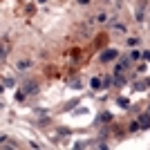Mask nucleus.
Instances as JSON below:
<instances>
[{"label": "nucleus", "instance_id": "obj_5", "mask_svg": "<svg viewBox=\"0 0 150 150\" xmlns=\"http://www.w3.org/2000/svg\"><path fill=\"white\" fill-rule=\"evenodd\" d=\"M16 67H18L20 72H27V69L31 67V61H29V58H20V61H18V65H16Z\"/></svg>", "mask_w": 150, "mask_h": 150}, {"label": "nucleus", "instance_id": "obj_12", "mask_svg": "<svg viewBox=\"0 0 150 150\" xmlns=\"http://www.w3.org/2000/svg\"><path fill=\"white\" fill-rule=\"evenodd\" d=\"M69 88H72V90H81V88H83V83L79 81V79H74V81L69 83Z\"/></svg>", "mask_w": 150, "mask_h": 150}, {"label": "nucleus", "instance_id": "obj_14", "mask_svg": "<svg viewBox=\"0 0 150 150\" xmlns=\"http://www.w3.org/2000/svg\"><path fill=\"white\" fill-rule=\"evenodd\" d=\"M137 130H141V123H139V121H132L130 123V132H137Z\"/></svg>", "mask_w": 150, "mask_h": 150}, {"label": "nucleus", "instance_id": "obj_2", "mask_svg": "<svg viewBox=\"0 0 150 150\" xmlns=\"http://www.w3.org/2000/svg\"><path fill=\"white\" fill-rule=\"evenodd\" d=\"M23 92H25V94H36V92H38V83H36V81L25 83V85H23Z\"/></svg>", "mask_w": 150, "mask_h": 150}, {"label": "nucleus", "instance_id": "obj_19", "mask_svg": "<svg viewBox=\"0 0 150 150\" xmlns=\"http://www.w3.org/2000/svg\"><path fill=\"white\" fill-rule=\"evenodd\" d=\"M144 58H146V61H150V52H144Z\"/></svg>", "mask_w": 150, "mask_h": 150}, {"label": "nucleus", "instance_id": "obj_1", "mask_svg": "<svg viewBox=\"0 0 150 150\" xmlns=\"http://www.w3.org/2000/svg\"><path fill=\"white\" fill-rule=\"evenodd\" d=\"M119 58V52L117 50H105V52H101V56H99V63H112V61H117Z\"/></svg>", "mask_w": 150, "mask_h": 150}, {"label": "nucleus", "instance_id": "obj_6", "mask_svg": "<svg viewBox=\"0 0 150 150\" xmlns=\"http://www.w3.org/2000/svg\"><path fill=\"white\" fill-rule=\"evenodd\" d=\"M150 88V79H146V81H137L134 83V90L137 92H144V90H148Z\"/></svg>", "mask_w": 150, "mask_h": 150}, {"label": "nucleus", "instance_id": "obj_20", "mask_svg": "<svg viewBox=\"0 0 150 150\" xmlns=\"http://www.w3.org/2000/svg\"><path fill=\"white\" fill-rule=\"evenodd\" d=\"M79 2H81V5H88V2H90V0H79Z\"/></svg>", "mask_w": 150, "mask_h": 150}, {"label": "nucleus", "instance_id": "obj_17", "mask_svg": "<svg viewBox=\"0 0 150 150\" xmlns=\"http://www.w3.org/2000/svg\"><path fill=\"white\" fill-rule=\"evenodd\" d=\"M119 105H121V108H128V99H123V96H121V99H119Z\"/></svg>", "mask_w": 150, "mask_h": 150}, {"label": "nucleus", "instance_id": "obj_15", "mask_svg": "<svg viewBox=\"0 0 150 150\" xmlns=\"http://www.w3.org/2000/svg\"><path fill=\"white\" fill-rule=\"evenodd\" d=\"M108 20V13H99V16H96V23H105Z\"/></svg>", "mask_w": 150, "mask_h": 150}, {"label": "nucleus", "instance_id": "obj_21", "mask_svg": "<svg viewBox=\"0 0 150 150\" xmlns=\"http://www.w3.org/2000/svg\"><path fill=\"white\" fill-rule=\"evenodd\" d=\"M148 112H150V103H148Z\"/></svg>", "mask_w": 150, "mask_h": 150}, {"label": "nucleus", "instance_id": "obj_10", "mask_svg": "<svg viewBox=\"0 0 150 150\" xmlns=\"http://www.w3.org/2000/svg\"><path fill=\"white\" fill-rule=\"evenodd\" d=\"M128 56H130L132 61H139V58H144V54H141V52H139V50H132L130 54H128Z\"/></svg>", "mask_w": 150, "mask_h": 150}, {"label": "nucleus", "instance_id": "obj_4", "mask_svg": "<svg viewBox=\"0 0 150 150\" xmlns=\"http://www.w3.org/2000/svg\"><path fill=\"white\" fill-rule=\"evenodd\" d=\"M137 121L141 123V128H150V112H141Z\"/></svg>", "mask_w": 150, "mask_h": 150}, {"label": "nucleus", "instance_id": "obj_3", "mask_svg": "<svg viewBox=\"0 0 150 150\" xmlns=\"http://www.w3.org/2000/svg\"><path fill=\"white\" fill-rule=\"evenodd\" d=\"M90 88L92 90H103V76H92V81H90Z\"/></svg>", "mask_w": 150, "mask_h": 150}, {"label": "nucleus", "instance_id": "obj_16", "mask_svg": "<svg viewBox=\"0 0 150 150\" xmlns=\"http://www.w3.org/2000/svg\"><path fill=\"white\" fill-rule=\"evenodd\" d=\"M128 45H130V47H137V45H139V38H128Z\"/></svg>", "mask_w": 150, "mask_h": 150}, {"label": "nucleus", "instance_id": "obj_11", "mask_svg": "<svg viewBox=\"0 0 150 150\" xmlns=\"http://www.w3.org/2000/svg\"><path fill=\"white\" fill-rule=\"evenodd\" d=\"M2 85H5V88H13V79H9V76H2Z\"/></svg>", "mask_w": 150, "mask_h": 150}, {"label": "nucleus", "instance_id": "obj_13", "mask_svg": "<svg viewBox=\"0 0 150 150\" xmlns=\"http://www.w3.org/2000/svg\"><path fill=\"white\" fill-rule=\"evenodd\" d=\"M99 121H103V123H108V121H112V114H110V112H103V114H101V117H99Z\"/></svg>", "mask_w": 150, "mask_h": 150}, {"label": "nucleus", "instance_id": "obj_7", "mask_svg": "<svg viewBox=\"0 0 150 150\" xmlns=\"http://www.w3.org/2000/svg\"><path fill=\"white\" fill-rule=\"evenodd\" d=\"M125 85V76L123 74H114V88H121Z\"/></svg>", "mask_w": 150, "mask_h": 150}, {"label": "nucleus", "instance_id": "obj_8", "mask_svg": "<svg viewBox=\"0 0 150 150\" xmlns=\"http://www.w3.org/2000/svg\"><path fill=\"white\" fill-rule=\"evenodd\" d=\"M112 27H114V31H119V34H125V25H121V23H117V20H112Z\"/></svg>", "mask_w": 150, "mask_h": 150}, {"label": "nucleus", "instance_id": "obj_9", "mask_svg": "<svg viewBox=\"0 0 150 150\" xmlns=\"http://www.w3.org/2000/svg\"><path fill=\"white\" fill-rule=\"evenodd\" d=\"M112 85H114V79H110V76H103V90L112 88Z\"/></svg>", "mask_w": 150, "mask_h": 150}, {"label": "nucleus", "instance_id": "obj_18", "mask_svg": "<svg viewBox=\"0 0 150 150\" xmlns=\"http://www.w3.org/2000/svg\"><path fill=\"white\" fill-rule=\"evenodd\" d=\"M137 72H139V74H144V72H146V65H144V63H141V65H137Z\"/></svg>", "mask_w": 150, "mask_h": 150}]
</instances>
